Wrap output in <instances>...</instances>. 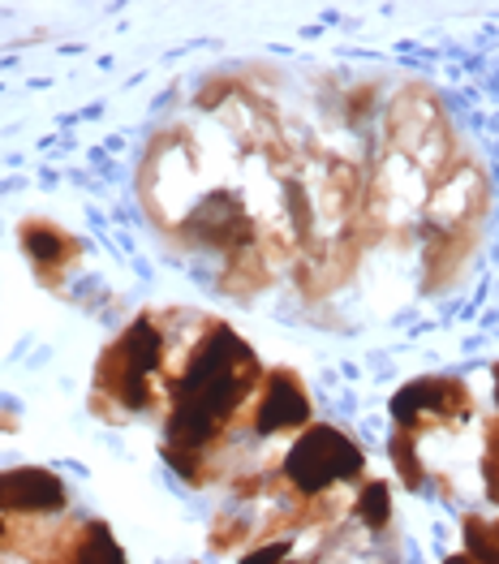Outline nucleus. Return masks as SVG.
<instances>
[{"instance_id":"f257e3e1","label":"nucleus","mask_w":499,"mask_h":564,"mask_svg":"<svg viewBox=\"0 0 499 564\" xmlns=\"http://www.w3.org/2000/svg\"><path fill=\"white\" fill-rule=\"evenodd\" d=\"M259 354L237 332L207 319L203 336L189 345V358L177 376H169V419H164V457L194 487H203V462L211 457L216 440L241 414L250 392L263 383Z\"/></svg>"},{"instance_id":"f03ea898","label":"nucleus","mask_w":499,"mask_h":564,"mask_svg":"<svg viewBox=\"0 0 499 564\" xmlns=\"http://www.w3.org/2000/svg\"><path fill=\"white\" fill-rule=\"evenodd\" d=\"M164 358H169V349H164V332L155 324V315H138L134 324L104 349V358L95 367V405L112 401L126 414L151 410V401H155L151 379L164 371Z\"/></svg>"},{"instance_id":"7ed1b4c3","label":"nucleus","mask_w":499,"mask_h":564,"mask_svg":"<svg viewBox=\"0 0 499 564\" xmlns=\"http://www.w3.org/2000/svg\"><path fill=\"white\" fill-rule=\"evenodd\" d=\"M366 470V453L362 444H354L340 426H306L297 440H293V448L284 453V482L293 487V496L297 500H318V496H327L336 482H354V478H362Z\"/></svg>"},{"instance_id":"20e7f679","label":"nucleus","mask_w":499,"mask_h":564,"mask_svg":"<svg viewBox=\"0 0 499 564\" xmlns=\"http://www.w3.org/2000/svg\"><path fill=\"white\" fill-rule=\"evenodd\" d=\"M185 246H203V250H228V254H246L254 246V220L241 203L237 189H216L203 194V203L182 220Z\"/></svg>"},{"instance_id":"39448f33","label":"nucleus","mask_w":499,"mask_h":564,"mask_svg":"<svg viewBox=\"0 0 499 564\" xmlns=\"http://www.w3.org/2000/svg\"><path fill=\"white\" fill-rule=\"evenodd\" d=\"M469 410H474L469 388L448 376L409 379L405 388L392 397V419L413 435H422V423H431V419L435 423H460V419H469Z\"/></svg>"},{"instance_id":"423d86ee","label":"nucleus","mask_w":499,"mask_h":564,"mask_svg":"<svg viewBox=\"0 0 499 564\" xmlns=\"http://www.w3.org/2000/svg\"><path fill=\"white\" fill-rule=\"evenodd\" d=\"M254 435H280V431H306L311 426V397L297 371L275 367L259 383V401L250 410Z\"/></svg>"},{"instance_id":"0eeeda50","label":"nucleus","mask_w":499,"mask_h":564,"mask_svg":"<svg viewBox=\"0 0 499 564\" xmlns=\"http://www.w3.org/2000/svg\"><path fill=\"white\" fill-rule=\"evenodd\" d=\"M69 505V491L65 482L52 470L40 466H22V470H4L0 474V513H18V518H47V513H61Z\"/></svg>"},{"instance_id":"6e6552de","label":"nucleus","mask_w":499,"mask_h":564,"mask_svg":"<svg viewBox=\"0 0 499 564\" xmlns=\"http://www.w3.org/2000/svg\"><path fill=\"white\" fill-rule=\"evenodd\" d=\"M18 237H22V250H26L31 268H35L47 284H61L65 281V272L83 259L78 237L65 234V229L52 225V220H26V225L18 229Z\"/></svg>"},{"instance_id":"1a4fd4ad","label":"nucleus","mask_w":499,"mask_h":564,"mask_svg":"<svg viewBox=\"0 0 499 564\" xmlns=\"http://www.w3.org/2000/svg\"><path fill=\"white\" fill-rule=\"evenodd\" d=\"M47 564H126V552L104 521H87V525H74L56 543Z\"/></svg>"},{"instance_id":"9d476101","label":"nucleus","mask_w":499,"mask_h":564,"mask_svg":"<svg viewBox=\"0 0 499 564\" xmlns=\"http://www.w3.org/2000/svg\"><path fill=\"white\" fill-rule=\"evenodd\" d=\"M388 453H392V462H397L401 482H405L409 491H417V487L426 482V466H422V453H417V435L405 431V426H397V431L388 435Z\"/></svg>"},{"instance_id":"9b49d317","label":"nucleus","mask_w":499,"mask_h":564,"mask_svg":"<svg viewBox=\"0 0 499 564\" xmlns=\"http://www.w3.org/2000/svg\"><path fill=\"white\" fill-rule=\"evenodd\" d=\"M354 513H358L366 530H388V521H392V487L383 478L362 482V491L354 500Z\"/></svg>"},{"instance_id":"f8f14e48","label":"nucleus","mask_w":499,"mask_h":564,"mask_svg":"<svg viewBox=\"0 0 499 564\" xmlns=\"http://www.w3.org/2000/svg\"><path fill=\"white\" fill-rule=\"evenodd\" d=\"M465 547L478 564H499V534L491 521H482L478 513L465 518Z\"/></svg>"},{"instance_id":"ddd939ff","label":"nucleus","mask_w":499,"mask_h":564,"mask_svg":"<svg viewBox=\"0 0 499 564\" xmlns=\"http://www.w3.org/2000/svg\"><path fill=\"white\" fill-rule=\"evenodd\" d=\"M241 564H311V561H289V543H268V547L250 552Z\"/></svg>"},{"instance_id":"4468645a","label":"nucleus","mask_w":499,"mask_h":564,"mask_svg":"<svg viewBox=\"0 0 499 564\" xmlns=\"http://www.w3.org/2000/svg\"><path fill=\"white\" fill-rule=\"evenodd\" d=\"M444 564H478V561H474L469 552H460V556H448V561H444Z\"/></svg>"},{"instance_id":"2eb2a0df","label":"nucleus","mask_w":499,"mask_h":564,"mask_svg":"<svg viewBox=\"0 0 499 564\" xmlns=\"http://www.w3.org/2000/svg\"><path fill=\"white\" fill-rule=\"evenodd\" d=\"M491 376H496V401H499V362L491 367Z\"/></svg>"},{"instance_id":"dca6fc26","label":"nucleus","mask_w":499,"mask_h":564,"mask_svg":"<svg viewBox=\"0 0 499 564\" xmlns=\"http://www.w3.org/2000/svg\"><path fill=\"white\" fill-rule=\"evenodd\" d=\"M4 530H9V521H4V513H0V539H4Z\"/></svg>"}]
</instances>
